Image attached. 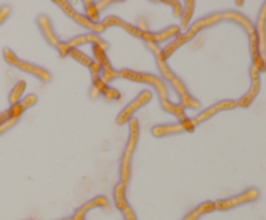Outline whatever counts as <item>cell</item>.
Returning <instances> with one entry per match:
<instances>
[{
  "instance_id": "36",
  "label": "cell",
  "mask_w": 266,
  "mask_h": 220,
  "mask_svg": "<svg viewBox=\"0 0 266 220\" xmlns=\"http://www.w3.org/2000/svg\"><path fill=\"white\" fill-rule=\"evenodd\" d=\"M7 120H10V116H8V112H3V113H0V126L6 123Z\"/></svg>"
},
{
  "instance_id": "11",
  "label": "cell",
  "mask_w": 266,
  "mask_h": 220,
  "mask_svg": "<svg viewBox=\"0 0 266 220\" xmlns=\"http://www.w3.org/2000/svg\"><path fill=\"white\" fill-rule=\"evenodd\" d=\"M193 131H195V127H193L190 120H183V122L169 123V124H157V126L152 127V130H151L155 138H162V136L177 135V134H182V132Z\"/></svg>"
},
{
  "instance_id": "32",
  "label": "cell",
  "mask_w": 266,
  "mask_h": 220,
  "mask_svg": "<svg viewBox=\"0 0 266 220\" xmlns=\"http://www.w3.org/2000/svg\"><path fill=\"white\" fill-rule=\"evenodd\" d=\"M92 86H94V87H95L96 90H98V91L100 92V94H103V92H104L105 88L108 87V84L104 82V80H103L102 76H100V78H99V79H96L95 82H92Z\"/></svg>"
},
{
  "instance_id": "7",
  "label": "cell",
  "mask_w": 266,
  "mask_h": 220,
  "mask_svg": "<svg viewBox=\"0 0 266 220\" xmlns=\"http://www.w3.org/2000/svg\"><path fill=\"white\" fill-rule=\"evenodd\" d=\"M55 4L60 6L61 10H63V12L65 13L69 18H72L74 22H77L81 28H87V30H90L91 32L98 35L102 34L103 32H105V28L100 24V22H99V24H94V22H91L85 16V14H81L80 12H77L76 8H74L69 2H65V0H56Z\"/></svg>"
},
{
  "instance_id": "24",
  "label": "cell",
  "mask_w": 266,
  "mask_h": 220,
  "mask_svg": "<svg viewBox=\"0 0 266 220\" xmlns=\"http://www.w3.org/2000/svg\"><path fill=\"white\" fill-rule=\"evenodd\" d=\"M92 54H94V58H95V62H98L100 65V68H104V66L111 65V61L108 58L105 50L99 46H92Z\"/></svg>"
},
{
  "instance_id": "35",
  "label": "cell",
  "mask_w": 266,
  "mask_h": 220,
  "mask_svg": "<svg viewBox=\"0 0 266 220\" xmlns=\"http://www.w3.org/2000/svg\"><path fill=\"white\" fill-rule=\"evenodd\" d=\"M100 94H100V92H99L98 90H96V88L94 87V86H92L91 90H90V98L95 100V98H98L99 96H100Z\"/></svg>"
},
{
  "instance_id": "37",
  "label": "cell",
  "mask_w": 266,
  "mask_h": 220,
  "mask_svg": "<svg viewBox=\"0 0 266 220\" xmlns=\"http://www.w3.org/2000/svg\"><path fill=\"white\" fill-rule=\"evenodd\" d=\"M65 220H73V218H72V219H65Z\"/></svg>"
},
{
  "instance_id": "25",
  "label": "cell",
  "mask_w": 266,
  "mask_h": 220,
  "mask_svg": "<svg viewBox=\"0 0 266 220\" xmlns=\"http://www.w3.org/2000/svg\"><path fill=\"white\" fill-rule=\"evenodd\" d=\"M102 76L103 80H104V82L108 84V82H111V80H113V79L118 78V72L114 69L111 64V65L102 68V76Z\"/></svg>"
},
{
  "instance_id": "2",
  "label": "cell",
  "mask_w": 266,
  "mask_h": 220,
  "mask_svg": "<svg viewBox=\"0 0 266 220\" xmlns=\"http://www.w3.org/2000/svg\"><path fill=\"white\" fill-rule=\"evenodd\" d=\"M118 76L127 79V80H131V82L146 83V84L152 86L156 90V92H157L160 104H161V108L165 112L173 114L179 122H183V120H188L186 113H184L183 105L174 104V102H171V101L169 100V90L168 87H166V84H165L164 79H161L160 76H153L151 72H135V70L131 69H122L121 72H118Z\"/></svg>"
},
{
  "instance_id": "29",
  "label": "cell",
  "mask_w": 266,
  "mask_h": 220,
  "mask_svg": "<svg viewBox=\"0 0 266 220\" xmlns=\"http://www.w3.org/2000/svg\"><path fill=\"white\" fill-rule=\"evenodd\" d=\"M102 94L107 98V100H118V98H121V92L118 91V90H116V88L112 87L105 88L104 92H103Z\"/></svg>"
},
{
  "instance_id": "3",
  "label": "cell",
  "mask_w": 266,
  "mask_h": 220,
  "mask_svg": "<svg viewBox=\"0 0 266 220\" xmlns=\"http://www.w3.org/2000/svg\"><path fill=\"white\" fill-rule=\"evenodd\" d=\"M146 46L147 48L152 52L153 56H155L156 64H157V68H159L160 72H161L162 78L166 79V80L170 83L171 87L174 88V91L177 92L178 98L181 100V105H183L184 108H188V109H200V108H201L200 101L196 100V98L190 94V91L187 90L183 80H182L177 74H174V72L169 68L166 60L162 57V48H160L157 44L152 43H146Z\"/></svg>"
},
{
  "instance_id": "16",
  "label": "cell",
  "mask_w": 266,
  "mask_h": 220,
  "mask_svg": "<svg viewBox=\"0 0 266 220\" xmlns=\"http://www.w3.org/2000/svg\"><path fill=\"white\" fill-rule=\"evenodd\" d=\"M103 26H104L105 28H111V26H118V28H122L126 32H129L130 35H133L134 38H142V30H139V28H136L135 25H131V24H129V22L124 21L122 18H120V17L117 16H108L105 17L104 20H103L102 22H100Z\"/></svg>"
},
{
  "instance_id": "15",
  "label": "cell",
  "mask_w": 266,
  "mask_h": 220,
  "mask_svg": "<svg viewBox=\"0 0 266 220\" xmlns=\"http://www.w3.org/2000/svg\"><path fill=\"white\" fill-rule=\"evenodd\" d=\"M37 24H38L39 28H41V32L42 34H43V36H45L46 42H47L50 46L56 48L57 46H59V43H60V39H59L56 32H55L51 20L48 18L46 14H41V16L38 17V20H37Z\"/></svg>"
},
{
  "instance_id": "20",
  "label": "cell",
  "mask_w": 266,
  "mask_h": 220,
  "mask_svg": "<svg viewBox=\"0 0 266 220\" xmlns=\"http://www.w3.org/2000/svg\"><path fill=\"white\" fill-rule=\"evenodd\" d=\"M213 210H214V202L206 201L200 204V206H197L195 210L191 211L190 214L187 215L183 220H197L201 215L206 214V212H210V211Z\"/></svg>"
},
{
  "instance_id": "4",
  "label": "cell",
  "mask_w": 266,
  "mask_h": 220,
  "mask_svg": "<svg viewBox=\"0 0 266 220\" xmlns=\"http://www.w3.org/2000/svg\"><path fill=\"white\" fill-rule=\"evenodd\" d=\"M3 56L7 64L15 66L17 69L23 70V72L32 74V76H34L35 78H38L39 80H42V82L48 83L52 80L51 72H48V70H46L45 68H42V66L35 65V64H32L29 62V61L20 58V57H17L16 54H15L12 50H10V48H4Z\"/></svg>"
},
{
  "instance_id": "33",
  "label": "cell",
  "mask_w": 266,
  "mask_h": 220,
  "mask_svg": "<svg viewBox=\"0 0 266 220\" xmlns=\"http://www.w3.org/2000/svg\"><path fill=\"white\" fill-rule=\"evenodd\" d=\"M122 214H124L125 220H136L135 214H134L133 208H131L130 206H127L126 208H124V210H122Z\"/></svg>"
},
{
  "instance_id": "9",
  "label": "cell",
  "mask_w": 266,
  "mask_h": 220,
  "mask_svg": "<svg viewBox=\"0 0 266 220\" xmlns=\"http://www.w3.org/2000/svg\"><path fill=\"white\" fill-rule=\"evenodd\" d=\"M151 100H152V94H151V91H147L146 90V91L140 92L131 102H129L124 109L121 110L120 114H118L117 118H116L117 124L122 126L125 123H129V120L133 118L134 114H135L138 110L142 109L143 106H146Z\"/></svg>"
},
{
  "instance_id": "17",
  "label": "cell",
  "mask_w": 266,
  "mask_h": 220,
  "mask_svg": "<svg viewBox=\"0 0 266 220\" xmlns=\"http://www.w3.org/2000/svg\"><path fill=\"white\" fill-rule=\"evenodd\" d=\"M102 206L103 208L108 206V200L104 197V196H98V197L92 198L91 201L83 204L82 206L77 210V212L74 214L73 220H85V215L87 211H90L91 208H102Z\"/></svg>"
},
{
  "instance_id": "23",
  "label": "cell",
  "mask_w": 266,
  "mask_h": 220,
  "mask_svg": "<svg viewBox=\"0 0 266 220\" xmlns=\"http://www.w3.org/2000/svg\"><path fill=\"white\" fill-rule=\"evenodd\" d=\"M83 6H85L86 12L85 16L87 17L90 21L94 22V24H99V21H100V13L96 10L95 3H94V2H90V0H86V2H83Z\"/></svg>"
},
{
  "instance_id": "31",
  "label": "cell",
  "mask_w": 266,
  "mask_h": 220,
  "mask_svg": "<svg viewBox=\"0 0 266 220\" xmlns=\"http://www.w3.org/2000/svg\"><path fill=\"white\" fill-rule=\"evenodd\" d=\"M11 12H12V8L10 6H0V25H3L6 22V20L10 17Z\"/></svg>"
},
{
  "instance_id": "18",
  "label": "cell",
  "mask_w": 266,
  "mask_h": 220,
  "mask_svg": "<svg viewBox=\"0 0 266 220\" xmlns=\"http://www.w3.org/2000/svg\"><path fill=\"white\" fill-rule=\"evenodd\" d=\"M126 186L122 182H118L117 186H114L113 190V197H114V202H116V206L117 208H120L121 211L126 208L127 206H130V204H127L126 200Z\"/></svg>"
},
{
  "instance_id": "1",
  "label": "cell",
  "mask_w": 266,
  "mask_h": 220,
  "mask_svg": "<svg viewBox=\"0 0 266 220\" xmlns=\"http://www.w3.org/2000/svg\"><path fill=\"white\" fill-rule=\"evenodd\" d=\"M222 21H231L235 22V24H238V25H240L241 28H244V32H247L249 38H252V36L256 35V32H254V25L247 16H244V14H241V13L239 12H235V10L215 12L209 14V16H205L203 17V18L197 20L195 24H192L190 28H187L186 32L179 34L177 38L173 39L166 47L162 48V57H164L165 60L169 58V57L174 54L178 48L182 47L183 44L188 43L190 40H192V39L195 38L201 30L212 28V26L217 25V24H219V22Z\"/></svg>"
},
{
  "instance_id": "5",
  "label": "cell",
  "mask_w": 266,
  "mask_h": 220,
  "mask_svg": "<svg viewBox=\"0 0 266 220\" xmlns=\"http://www.w3.org/2000/svg\"><path fill=\"white\" fill-rule=\"evenodd\" d=\"M83 44L99 46V47H102L104 50H107L108 48H109V43L105 42L100 35L94 34V32H89V34L74 36V38L69 39V40L67 42H60L59 46L56 47V50H59V54H61V57H65L68 56V52H69L70 50L78 48L80 46H83Z\"/></svg>"
},
{
  "instance_id": "13",
  "label": "cell",
  "mask_w": 266,
  "mask_h": 220,
  "mask_svg": "<svg viewBox=\"0 0 266 220\" xmlns=\"http://www.w3.org/2000/svg\"><path fill=\"white\" fill-rule=\"evenodd\" d=\"M179 34H181V28L179 26H169V28L157 32H148V30L143 32L140 39H143L146 43H152L159 46V43H162V42H166L169 39H175Z\"/></svg>"
},
{
  "instance_id": "10",
  "label": "cell",
  "mask_w": 266,
  "mask_h": 220,
  "mask_svg": "<svg viewBox=\"0 0 266 220\" xmlns=\"http://www.w3.org/2000/svg\"><path fill=\"white\" fill-rule=\"evenodd\" d=\"M235 108H238V101L236 100H222L213 104L212 106L206 108L205 110H201L196 116H193L191 120V123L193 124V127L196 128L200 123L205 122V120H210L212 116H214L215 114H218L219 112H223V110H232Z\"/></svg>"
},
{
  "instance_id": "27",
  "label": "cell",
  "mask_w": 266,
  "mask_h": 220,
  "mask_svg": "<svg viewBox=\"0 0 266 220\" xmlns=\"http://www.w3.org/2000/svg\"><path fill=\"white\" fill-rule=\"evenodd\" d=\"M7 112H8L10 120H19L20 116H23L25 110L23 109V106H21V105H20V102H19V104L11 105V108L7 110Z\"/></svg>"
},
{
  "instance_id": "26",
  "label": "cell",
  "mask_w": 266,
  "mask_h": 220,
  "mask_svg": "<svg viewBox=\"0 0 266 220\" xmlns=\"http://www.w3.org/2000/svg\"><path fill=\"white\" fill-rule=\"evenodd\" d=\"M37 102H38V96H37V94H28V96H25L23 100L20 101V105L23 106L24 110H28V109H30V108L34 106Z\"/></svg>"
},
{
  "instance_id": "12",
  "label": "cell",
  "mask_w": 266,
  "mask_h": 220,
  "mask_svg": "<svg viewBox=\"0 0 266 220\" xmlns=\"http://www.w3.org/2000/svg\"><path fill=\"white\" fill-rule=\"evenodd\" d=\"M250 74V87L247 91V94H244L238 100V106L241 108H248L252 102H253L254 98H257V94L260 92L261 88V80H260V74L261 72L254 68V66H250L249 70Z\"/></svg>"
},
{
  "instance_id": "34",
  "label": "cell",
  "mask_w": 266,
  "mask_h": 220,
  "mask_svg": "<svg viewBox=\"0 0 266 220\" xmlns=\"http://www.w3.org/2000/svg\"><path fill=\"white\" fill-rule=\"evenodd\" d=\"M112 2L111 0H103V2H96L95 3V6H96V10H99V13H100V10H105L108 6H111Z\"/></svg>"
},
{
  "instance_id": "30",
  "label": "cell",
  "mask_w": 266,
  "mask_h": 220,
  "mask_svg": "<svg viewBox=\"0 0 266 220\" xmlns=\"http://www.w3.org/2000/svg\"><path fill=\"white\" fill-rule=\"evenodd\" d=\"M89 69H90V72H91L92 82H95L96 79L100 78V76H102V68H100V65H99L98 62H95V61H94V64L90 66Z\"/></svg>"
},
{
  "instance_id": "21",
  "label": "cell",
  "mask_w": 266,
  "mask_h": 220,
  "mask_svg": "<svg viewBox=\"0 0 266 220\" xmlns=\"http://www.w3.org/2000/svg\"><path fill=\"white\" fill-rule=\"evenodd\" d=\"M25 90H26L25 80H20V82H17L16 84H15V87L12 88V91H11L10 94V98H8L11 105L19 104L20 101L23 100V94L24 92H25Z\"/></svg>"
},
{
  "instance_id": "22",
  "label": "cell",
  "mask_w": 266,
  "mask_h": 220,
  "mask_svg": "<svg viewBox=\"0 0 266 220\" xmlns=\"http://www.w3.org/2000/svg\"><path fill=\"white\" fill-rule=\"evenodd\" d=\"M68 56H70L74 61L80 62L81 65L86 66V68H90V66L94 64V58H91L90 56H87L86 54H83L82 50H78V48H74V50H70L68 52Z\"/></svg>"
},
{
  "instance_id": "28",
  "label": "cell",
  "mask_w": 266,
  "mask_h": 220,
  "mask_svg": "<svg viewBox=\"0 0 266 220\" xmlns=\"http://www.w3.org/2000/svg\"><path fill=\"white\" fill-rule=\"evenodd\" d=\"M164 4H168V6H170L171 8H173L174 17H179V18H181L182 12H183V3H181V2H177V0H174V2H170V0H165Z\"/></svg>"
},
{
  "instance_id": "19",
  "label": "cell",
  "mask_w": 266,
  "mask_h": 220,
  "mask_svg": "<svg viewBox=\"0 0 266 220\" xmlns=\"http://www.w3.org/2000/svg\"><path fill=\"white\" fill-rule=\"evenodd\" d=\"M193 10H195V2L192 0H187L183 4V12L181 16V28L187 30L190 25L191 18L193 16Z\"/></svg>"
},
{
  "instance_id": "14",
  "label": "cell",
  "mask_w": 266,
  "mask_h": 220,
  "mask_svg": "<svg viewBox=\"0 0 266 220\" xmlns=\"http://www.w3.org/2000/svg\"><path fill=\"white\" fill-rule=\"evenodd\" d=\"M257 42H258V54L266 60V2L261 6L258 17H257L256 25H254Z\"/></svg>"
},
{
  "instance_id": "8",
  "label": "cell",
  "mask_w": 266,
  "mask_h": 220,
  "mask_svg": "<svg viewBox=\"0 0 266 220\" xmlns=\"http://www.w3.org/2000/svg\"><path fill=\"white\" fill-rule=\"evenodd\" d=\"M260 189L258 188H248L247 190L241 192L240 194L234 196V197L226 198V200H218V201L214 202V210L225 211V210H231L234 208H238L240 204H249V202H253L256 200L260 198Z\"/></svg>"
},
{
  "instance_id": "6",
  "label": "cell",
  "mask_w": 266,
  "mask_h": 220,
  "mask_svg": "<svg viewBox=\"0 0 266 220\" xmlns=\"http://www.w3.org/2000/svg\"><path fill=\"white\" fill-rule=\"evenodd\" d=\"M139 120H135V118H131L129 120V138H127L126 146H125V150L122 153V157H121L120 168H122V170H130L131 168L133 153L136 149L138 142H139Z\"/></svg>"
}]
</instances>
